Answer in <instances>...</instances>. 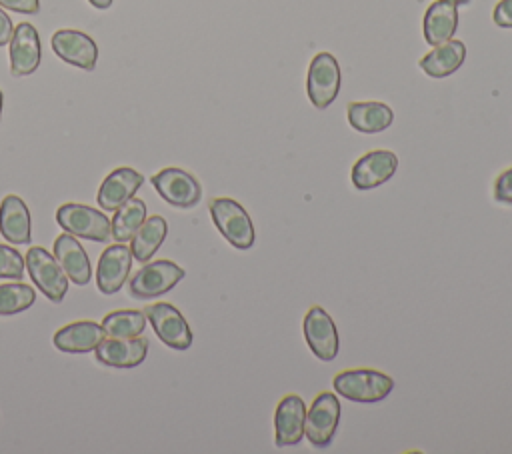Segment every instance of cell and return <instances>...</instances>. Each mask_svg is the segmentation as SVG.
Returning <instances> with one entry per match:
<instances>
[{
    "instance_id": "7a4b0ae2",
    "label": "cell",
    "mask_w": 512,
    "mask_h": 454,
    "mask_svg": "<svg viewBox=\"0 0 512 454\" xmlns=\"http://www.w3.org/2000/svg\"><path fill=\"white\" fill-rule=\"evenodd\" d=\"M210 216L220 234L238 250H248L254 244V224L250 214L232 198H214L210 202Z\"/></svg>"
},
{
    "instance_id": "30bf717a",
    "label": "cell",
    "mask_w": 512,
    "mask_h": 454,
    "mask_svg": "<svg viewBox=\"0 0 512 454\" xmlns=\"http://www.w3.org/2000/svg\"><path fill=\"white\" fill-rule=\"evenodd\" d=\"M302 330H304L308 348L316 358H320L322 362H330L338 356V350H340L338 330L332 316L324 308L312 306L304 316Z\"/></svg>"
},
{
    "instance_id": "d4e9b609",
    "label": "cell",
    "mask_w": 512,
    "mask_h": 454,
    "mask_svg": "<svg viewBox=\"0 0 512 454\" xmlns=\"http://www.w3.org/2000/svg\"><path fill=\"white\" fill-rule=\"evenodd\" d=\"M146 220V204L140 198H130L124 202L118 210H114V216L110 220V232L116 242H128L140 228V224Z\"/></svg>"
},
{
    "instance_id": "836d02e7",
    "label": "cell",
    "mask_w": 512,
    "mask_h": 454,
    "mask_svg": "<svg viewBox=\"0 0 512 454\" xmlns=\"http://www.w3.org/2000/svg\"><path fill=\"white\" fill-rule=\"evenodd\" d=\"M450 2H454V4H458V6H460V4H470V0H450Z\"/></svg>"
},
{
    "instance_id": "4316f807",
    "label": "cell",
    "mask_w": 512,
    "mask_h": 454,
    "mask_svg": "<svg viewBox=\"0 0 512 454\" xmlns=\"http://www.w3.org/2000/svg\"><path fill=\"white\" fill-rule=\"evenodd\" d=\"M36 302V292L32 286L22 282L0 284V316H12L28 310Z\"/></svg>"
},
{
    "instance_id": "5bb4252c",
    "label": "cell",
    "mask_w": 512,
    "mask_h": 454,
    "mask_svg": "<svg viewBox=\"0 0 512 454\" xmlns=\"http://www.w3.org/2000/svg\"><path fill=\"white\" fill-rule=\"evenodd\" d=\"M10 72L28 76L40 64V36L30 22H20L10 38Z\"/></svg>"
},
{
    "instance_id": "e575fe53",
    "label": "cell",
    "mask_w": 512,
    "mask_h": 454,
    "mask_svg": "<svg viewBox=\"0 0 512 454\" xmlns=\"http://www.w3.org/2000/svg\"><path fill=\"white\" fill-rule=\"evenodd\" d=\"M2 100H4V96H2V90H0V116H2Z\"/></svg>"
},
{
    "instance_id": "8992f818",
    "label": "cell",
    "mask_w": 512,
    "mask_h": 454,
    "mask_svg": "<svg viewBox=\"0 0 512 454\" xmlns=\"http://www.w3.org/2000/svg\"><path fill=\"white\" fill-rule=\"evenodd\" d=\"M340 412V400L332 392H320L312 400L304 422V434L312 446L326 448L332 442L340 422Z\"/></svg>"
},
{
    "instance_id": "8fae6325",
    "label": "cell",
    "mask_w": 512,
    "mask_h": 454,
    "mask_svg": "<svg viewBox=\"0 0 512 454\" xmlns=\"http://www.w3.org/2000/svg\"><path fill=\"white\" fill-rule=\"evenodd\" d=\"M398 168V156L390 150H372L360 156L350 172L352 184L358 190H372L388 182Z\"/></svg>"
},
{
    "instance_id": "d6986e66",
    "label": "cell",
    "mask_w": 512,
    "mask_h": 454,
    "mask_svg": "<svg viewBox=\"0 0 512 454\" xmlns=\"http://www.w3.org/2000/svg\"><path fill=\"white\" fill-rule=\"evenodd\" d=\"M0 234L10 244H28L32 238L30 210L16 194H8L0 202Z\"/></svg>"
},
{
    "instance_id": "83f0119b",
    "label": "cell",
    "mask_w": 512,
    "mask_h": 454,
    "mask_svg": "<svg viewBox=\"0 0 512 454\" xmlns=\"http://www.w3.org/2000/svg\"><path fill=\"white\" fill-rule=\"evenodd\" d=\"M24 258L22 254L8 246V244H0V278H10V280H22L24 276Z\"/></svg>"
},
{
    "instance_id": "6da1fadb",
    "label": "cell",
    "mask_w": 512,
    "mask_h": 454,
    "mask_svg": "<svg viewBox=\"0 0 512 454\" xmlns=\"http://www.w3.org/2000/svg\"><path fill=\"white\" fill-rule=\"evenodd\" d=\"M332 386H334V392L344 396L346 400L370 404V402L384 400L392 392L394 380L392 376L378 370L354 368V370L338 372L332 380Z\"/></svg>"
},
{
    "instance_id": "2e32d148",
    "label": "cell",
    "mask_w": 512,
    "mask_h": 454,
    "mask_svg": "<svg viewBox=\"0 0 512 454\" xmlns=\"http://www.w3.org/2000/svg\"><path fill=\"white\" fill-rule=\"evenodd\" d=\"M130 266H132V252L128 246H124L122 242L108 246L102 252L96 268L98 290L102 294L118 292L128 278Z\"/></svg>"
},
{
    "instance_id": "4fadbf2b",
    "label": "cell",
    "mask_w": 512,
    "mask_h": 454,
    "mask_svg": "<svg viewBox=\"0 0 512 454\" xmlns=\"http://www.w3.org/2000/svg\"><path fill=\"white\" fill-rule=\"evenodd\" d=\"M306 404L298 394H286L274 412L276 446H296L304 438Z\"/></svg>"
},
{
    "instance_id": "7402d4cb",
    "label": "cell",
    "mask_w": 512,
    "mask_h": 454,
    "mask_svg": "<svg viewBox=\"0 0 512 454\" xmlns=\"http://www.w3.org/2000/svg\"><path fill=\"white\" fill-rule=\"evenodd\" d=\"M466 58V46L462 40H448L444 44L434 46L428 54L418 60L420 70H424L430 78H446L454 74Z\"/></svg>"
},
{
    "instance_id": "d6a6232c",
    "label": "cell",
    "mask_w": 512,
    "mask_h": 454,
    "mask_svg": "<svg viewBox=\"0 0 512 454\" xmlns=\"http://www.w3.org/2000/svg\"><path fill=\"white\" fill-rule=\"evenodd\" d=\"M94 8H100V10H106L112 6V0H88Z\"/></svg>"
},
{
    "instance_id": "484cf974",
    "label": "cell",
    "mask_w": 512,
    "mask_h": 454,
    "mask_svg": "<svg viewBox=\"0 0 512 454\" xmlns=\"http://www.w3.org/2000/svg\"><path fill=\"white\" fill-rule=\"evenodd\" d=\"M102 328L110 338L140 336L146 328V314L142 310L108 312L102 320Z\"/></svg>"
},
{
    "instance_id": "ffe728a7",
    "label": "cell",
    "mask_w": 512,
    "mask_h": 454,
    "mask_svg": "<svg viewBox=\"0 0 512 454\" xmlns=\"http://www.w3.org/2000/svg\"><path fill=\"white\" fill-rule=\"evenodd\" d=\"M54 258L58 260V264L64 268L66 276L78 284L84 286L90 282L92 278V268H90V260L86 250L80 246V242L76 240V236L64 232L54 240Z\"/></svg>"
},
{
    "instance_id": "ba28073f",
    "label": "cell",
    "mask_w": 512,
    "mask_h": 454,
    "mask_svg": "<svg viewBox=\"0 0 512 454\" xmlns=\"http://www.w3.org/2000/svg\"><path fill=\"white\" fill-rule=\"evenodd\" d=\"M152 186L170 206L192 208L202 198L200 182L182 168H162L150 178Z\"/></svg>"
},
{
    "instance_id": "4dcf8cb0",
    "label": "cell",
    "mask_w": 512,
    "mask_h": 454,
    "mask_svg": "<svg viewBox=\"0 0 512 454\" xmlns=\"http://www.w3.org/2000/svg\"><path fill=\"white\" fill-rule=\"evenodd\" d=\"M0 6L20 14H38L40 0H0Z\"/></svg>"
},
{
    "instance_id": "52a82bcc",
    "label": "cell",
    "mask_w": 512,
    "mask_h": 454,
    "mask_svg": "<svg viewBox=\"0 0 512 454\" xmlns=\"http://www.w3.org/2000/svg\"><path fill=\"white\" fill-rule=\"evenodd\" d=\"M184 278V268L172 260H156L142 266L130 280L128 290L134 298L150 300L166 294Z\"/></svg>"
},
{
    "instance_id": "f1b7e54d",
    "label": "cell",
    "mask_w": 512,
    "mask_h": 454,
    "mask_svg": "<svg viewBox=\"0 0 512 454\" xmlns=\"http://www.w3.org/2000/svg\"><path fill=\"white\" fill-rule=\"evenodd\" d=\"M494 200L500 204H512V168L504 170L494 182Z\"/></svg>"
},
{
    "instance_id": "9c48e42d",
    "label": "cell",
    "mask_w": 512,
    "mask_h": 454,
    "mask_svg": "<svg viewBox=\"0 0 512 454\" xmlns=\"http://www.w3.org/2000/svg\"><path fill=\"white\" fill-rule=\"evenodd\" d=\"M156 336L174 350H186L192 344V330L178 308L168 302H156L144 308Z\"/></svg>"
},
{
    "instance_id": "f546056e",
    "label": "cell",
    "mask_w": 512,
    "mask_h": 454,
    "mask_svg": "<svg viewBox=\"0 0 512 454\" xmlns=\"http://www.w3.org/2000/svg\"><path fill=\"white\" fill-rule=\"evenodd\" d=\"M492 20L500 28H512V0H500L494 6Z\"/></svg>"
},
{
    "instance_id": "603a6c76",
    "label": "cell",
    "mask_w": 512,
    "mask_h": 454,
    "mask_svg": "<svg viewBox=\"0 0 512 454\" xmlns=\"http://www.w3.org/2000/svg\"><path fill=\"white\" fill-rule=\"evenodd\" d=\"M348 122L356 132L376 134L394 122V112L384 102H350L346 108Z\"/></svg>"
},
{
    "instance_id": "cb8c5ba5",
    "label": "cell",
    "mask_w": 512,
    "mask_h": 454,
    "mask_svg": "<svg viewBox=\"0 0 512 454\" xmlns=\"http://www.w3.org/2000/svg\"><path fill=\"white\" fill-rule=\"evenodd\" d=\"M166 232H168V224L162 216L146 218L130 240L132 258H136L142 264L148 262L154 256V252L160 248V244L164 242Z\"/></svg>"
},
{
    "instance_id": "3957f363",
    "label": "cell",
    "mask_w": 512,
    "mask_h": 454,
    "mask_svg": "<svg viewBox=\"0 0 512 454\" xmlns=\"http://www.w3.org/2000/svg\"><path fill=\"white\" fill-rule=\"evenodd\" d=\"M56 222L64 232L86 238V240L108 242L112 236L110 220L106 218V214L86 204H78V202L62 204L56 210Z\"/></svg>"
},
{
    "instance_id": "ac0fdd59",
    "label": "cell",
    "mask_w": 512,
    "mask_h": 454,
    "mask_svg": "<svg viewBox=\"0 0 512 454\" xmlns=\"http://www.w3.org/2000/svg\"><path fill=\"white\" fill-rule=\"evenodd\" d=\"M458 28V4L450 0H434L422 18V34L430 46L444 44L454 38Z\"/></svg>"
},
{
    "instance_id": "1f68e13d",
    "label": "cell",
    "mask_w": 512,
    "mask_h": 454,
    "mask_svg": "<svg viewBox=\"0 0 512 454\" xmlns=\"http://www.w3.org/2000/svg\"><path fill=\"white\" fill-rule=\"evenodd\" d=\"M12 32H14V24H12L10 16L0 8V46L10 42Z\"/></svg>"
},
{
    "instance_id": "9a60e30c",
    "label": "cell",
    "mask_w": 512,
    "mask_h": 454,
    "mask_svg": "<svg viewBox=\"0 0 512 454\" xmlns=\"http://www.w3.org/2000/svg\"><path fill=\"white\" fill-rule=\"evenodd\" d=\"M142 184H144V176L134 168H128V166L116 168L104 178V182L98 188V196H96L98 206L108 212L118 210L124 202L134 198V194Z\"/></svg>"
},
{
    "instance_id": "277c9868",
    "label": "cell",
    "mask_w": 512,
    "mask_h": 454,
    "mask_svg": "<svg viewBox=\"0 0 512 454\" xmlns=\"http://www.w3.org/2000/svg\"><path fill=\"white\" fill-rule=\"evenodd\" d=\"M342 84V72L338 60L330 52H318L308 66V78H306V92L314 108L324 110L328 108Z\"/></svg>"
},
{
    "instance_id": "e0dca14e",
    "label": "cell",
    "mask_w": 512,
    "mask_h": 454,
    "mask_svg": "<svg viewBox=\"0 0 512 454\" xmlns=\"http://www.w3.org/2000/svg\"><path fill=\"white\" fill-rule=\"evenodd\" d=\"M96 360L104 366L132 368L138 366L148 354V340L142 336L130 338H104L96 348Z\"/></svg>"
},
{
    "instance_id": "5b68a950",
    "label": "cell",
    "mask_w": 512,
    "mask_h": 454,
    "mask_svg": "<svg viewBox=\"0 0 512 454\" xmlns=\"http://www.w3.org/2000/svg\"><path fill=\"white\" fill-rule=\"evenodd\" d=\"M26 268L38 290L52 302L64 300L68 292V276L58 260L42 246H32L26 252Z\"/></svg>"
},
{
    "instance_id": "7c38bea8",
    "label": "cell",
    "mask_w": 512,
    "mask_h": 454,
    "mask_svg": "<svg viewBox=\"0 0 512 454\" xmlns=\"http://www.w3.org/2000/svg\"><path fill=\"white\" fill-rule=\"evenodd\" d=\"M52 50L64 62L82 70H94L98 60L96 42L88 34L72 28H62L52 34Z\"/></svg>"
},
{
    "instance_id": "44dd1931",
    "label": "cell",
    "mask_w": 512,
    "mask_h": 454,
    "mask_svg": "<svg viewBox=\"0 0 512 454\" xmlns=\"http://www.w3.org/2000/svg\"><path fill=\"white\" fill-rule=\"evenodd\" d=\"M106 338V332L102 324H96L92 320H80L70 322L56 330L54 334V346L62 352H90L94 350L102 340Z\"/></svg>"
}]
</instances>
